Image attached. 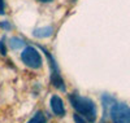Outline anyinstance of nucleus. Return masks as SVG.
<instances>
[{"mask_svg": "<svg viewBox=\"0 0 130 123\" xmlns=\"http://www.w3.org/2000/svg\"><path fill=\"white\" fill-rule=\"evenodd\" d=\"M69 101L74 108V110L78 114L83 115V118H86V120L89 123H94L96 120V106L92 100L72 93L69 95Z\"/></svg>", "mask_w": 130, "mask_h": 123, "instance_id": "obj_1", "label": "nucleus"}, {"mask_svg": "<svg viewBox=\"0 0 130 123\" xmlns=\"http://www.w3.org/2000/svg\"><path fill=\"white\" fill-rule=\"evenodd\" d=\"M113 123H130V108L124 102H115L109 109Z\"/></svg>", "mask_w": 130, "mask_h": 123, "instance_id": "obj_2", "label": "nucleus"}, {"mask_svg": "<svg viewBox=\"0 0 130 123\" xmlns=\"http://www.w3.org/2000/svg\"><path fill=\"white\" fill-rule=\"evenodd\" d=\"M40 49L44 52L46 57H47V60H48V62H50V68H51V83H52V86H55L56 88L61 89V91H65V84H64V80H62V78H61V75H60V71H59V68H57L56 61L53 60V57L51 56V53H50L46 48L40 47Z\"/></svg>", "mask_w": 130, "mask_h": 123, "instance_id": "obj_3", "label": "nucleus"}, {"mask_svg": "<svg viewBox=\"0 0 130 123\" xmlns=\"http://www.w3.org/2000/svg\"><path fill=\"white\" fill-rule=\"evenodd\" d=\"M21 60L22 62L31 69H39L42 66V57L40 53L34 47H27L21 53Z\"/></svg>", "mask_w": 130, "mask_h": 123, "instance_id": "obj_4", "label": "nucleus"}, {"mask_svg": "<svg viewBox=\"0 0 130 123\" xmlns=\"http://www.w3.org/2000/svg\"><path fill=\"white\" fill-rule=\"evenodd\" d=\"M51 109H52L55 115L62 117L65 114V108H64V104H62V100L56 95H53L51 97Z\"/></svg>", "mask_w": 130, "mask_h": 123, "instance_id": "obj_5", "label": "nucleus"}, {"mask_svg": "<svg viewBox=\"0 0 130 123\" xmlns=\"http://www.w3.org/2000/svg\"><path fill=\"white\" fill-rule=\"evenodd\" d=\"M52 32H53V29L47 26V27H42V29L34 30L32 34H34V36H37V38H48V36L52 35Z\"/></svg>", "mask_w": 130, "mask_h": 123, "instance_id": "obj_6", "label": "nucleus"}, {"mask_svg": "<svg viewBox=\"0 0 130 123\" xmlns=\"http://www.w3.org/2000/svg\"><path fill=\"white\" fill-rule=\"evenodd\" d=\"M46 115H44V113L43 111H37L35 113V115L32 117L27 123H46Z\"/></svg>", "mask_w": 130, "mask_h": 123, "instance_id": "obj_7", "label": "nucleus"}, {"mask_svg": "<svg viewBox=\"0 0 130 123\" xmlns=\"http://www.w3.org/2000/svg\"><path fill=\"white\" fill-rule=\"evenodd\" d=\"M9 46L12 49H20L25 46V43H24V40H21L18 38H12L9 40Z\"/></svg>", "mask_w": 130, "mask_h": 123, "instance_id": "obj_8", "label": "nucleus"}, {"mask_svg": "<svg viewBox=\"0 0 130 123\" xmlns=\"http://www.w3.org/2000/svg\"><path fill=\"white\" fill-rule=\"evenodd\" d=\"M73 118H74V122H75V123H89L87 120H86L83 117H81L79 114H74Z\"/></svg>", "mask_w": 130, "mask_h": 123, "instance_id": "obj_9", "label": "nucleus"}, {"mask_svg": "<svg viewBox=\"0 0 130 123\" xmlns=\"http://www.w3.org/2000/svg\"><path fill=\"white\" fill-rule=\"evenodd\" d=\"M0 27H3V29H5V30H10V29H12V27H10V25L8 24L7 21L2 22V24H0Z\"/></svg>", "mask_w": 130, "mask_h": 123, "instance_id": "obj_10", "label": "nucleus"}, {"mask_svg": "<svg viewBox=\"0 0 130 123\" xmlns=\"http://www.w3.org/2000/svg\"><path fill=\"white\" fill-rule=\"evenodd\" d=\"M0 52H2V54H3V56H5V54H7V51H5V47H4V43H3V42L0 43Z\"/></svg>", "mask_w": 130, "mask_h": 123, "instance_id": "obj_11", "label": "nucleus"}, {"mask_svg": "<svg viewBox=\"0 0 130 123\" xmlns=\"http://www.w3.org/2000/svg\"><path fill=\"white\" fill-rule=\"evenodd\" d=\"M0 14H4V0H0Z\"/></svg>", "mask_w": 130, "mask_h": 123, "instance_id": "obj_12", "label": "nucleus"}, {"mask_svg": "<svg viewBox=\"0 0 130 123\" xmlns=\"http://www.w3.org/2000/svg\"><path fill=\"white\" fill-rule=\"evenodd\" d=\"M38 2H40V3H50V2H52V0H38Z\"/></svg>", "mask_w": 130, "mask_h": 123, "instance_id": "obj_13", "label": "nucleus"}]
</instances>
